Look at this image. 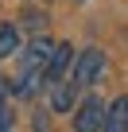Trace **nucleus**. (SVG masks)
<instances>
[{
	"label": "nucleus",
	"mask_w": 128,
	"mask_h": 132,
	"mask_svg": "<svg viewBox=\"0 0 128 132\" xmlns=\"http://www.w3.org/2000/svg\"><path fill=\"white\" fill-rule=\"evenodd\" d=\"M20 51V27L16 23H0V58H8Z\"/></svg>",
	"instance_id": "0eeeda50"
},
{
	"label": "nucleus",
	"mask_w": 128,
	"mask_h": 132,
	"mask_svg": "<svg viewBox=\"0 0 128 132\" xmlns=\"http://www.w3.org/2000/svg\"><path fill=\"white\" fill-rule=\"evenodd\" d=\"M20 20H23L20 27H27V31H43V27H47V16H43V12H35V8H23V12H20Z\"/></svg>",
	"instance_id": "6e6552de"
},
{
	"label": "nucleus",
	"mask_w": 128,
	"mask_h": 132,
	"mask_svg": "<svg viewBox=\"0 0 128 132\" xmlns=\"http://www.w3.org/2000/svg\"><path fill=\"white\" fill-rule=\"evenodd\" d=\"M105 117H109L105 101L101 97H86L82 109L74 113V132H97V128H105Z\"/></svg>",
	"instance_id": "f03ea898"
},
{
	"label": "nucleus",
	"mask_w": 128,
	"mask_h": 132,
	"mask_svg": "<svg viewBox=\"0 0 128 132\" xmlns=\"http://www.w3.org/2000/svg\"><path fill=\"white\" fill-rule=\"evenodd\" d=\"M78 89H82V86H78L74 78H70V82L54 78V82H50V109H54V113H70V109H74V97H78Z\"/></svg>",
	"instance_id": "7ed1b4c3"
},
{
	"label": "nucleus",
	"mask_w": 128,
	"mask_h": 132,
	"mask_svg": "<svg viewBox=\"0 0 128 132\" xmlns=\"http://www.w3.org/2000/svg\"><path fill=\"white\" fill-rule=\"evenodd\" d=\"M128 128V97H116L105 117V132H124Z\"/></svg>",
	"instance_id": "423d86ee"
},
{
	"label": "nucleus",
	"mask_w": 128,
	"mask_h": 132,
	"mask_svg": "<svg viewBox=\"0 0 128 132\" xmlns=\"http://www.w3.org/2000/svg\"><path fill=\"white\" fill-rule=\"evenodd\" d=\"M66 66H74V47H70V43H54V54H50V62H47V86H50L54 78H62Z\"/></svg>",
	"instance_id": "39448f33"
},
{
	"label": "nucleus",
	"mask_w": 128,
	"mask_h": 132,
	"mask_svg": "<svg viewBox=\"0 0 128 132\" xmlns=\"http://www.w3.org/2000/svg\"><path fill=\"white\" fill-rule=\"evenodd\" d=\"M50 54H54V43H50L47 35H35V39L27 43V51H23V66H35V70H47Z\"/></svg>",
	"instance_id": "20e7f679"
},
{
	"label": "nucleus",
	"mask_w": 128,
	"mask_h": 132,
	"mask_svg": "<svg viewBox=\"0 0 128 132\" xmlns=\"http://www.w3.org/2000/svg\"><path fill=\"white\" fill-rule=\"evenodd\" d=\"M101 74H105V54H101L97 47H86V51L74 58V82H78V86H93Z\"/></svg>",
	"instance_id": "f257e3e1"
}]
</instances>
